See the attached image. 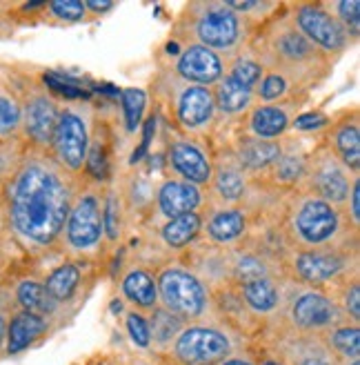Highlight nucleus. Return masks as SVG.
<instances>
[{"label":"nucleus","instance_id":"obj_35","mask_svg":"<svg viewBox=\"0 0 360 365\" xmlns=\"http://www.w3.org/2000/svg\"><path fill=\"white\" fill-rule=\"evenodd\" d=\"M102 232L110 241H118L122 232V203L114 190L102 194Z\"/></svg>","mask_w":360,"mask_h":365},{"label":"nucleus","instance_id":"obj_7","mask_svg":"<svg viewBox=\"0 0 360 365\" xmlns=\"http://www.w3.org/2000/svg\"><path fill=\"white\" fill-rule=\"evenodd\" d=\"M356 178L358 174H351L325 145L312 158H307V174L302 182L314 194V198L340 207L347 203Z\"/></svg>","mask_w":360,"mask_h":365},{"label":"nucleus","instance_id":"obj_41","mask_svg":"<svg viewBox=\"0 0 360 365\" xmlns=\"http://www.w3.org/2000/svg\"><path fill=\"white\" fill-rule=\"evenodd\" d=\"M127 332L132 336V341L140 348H149L152 345V334H149V323L147 319L138 314V312H129L127 314Z\"/></svg>","mask_w":360,"mask_h":365},{"label":"nucleus","instance_id":"obj_24","mask_svg":"<svg viewBox=\"0 0 360 365\" xmlns=\"http://www.w3.org/2000/svg\"><path fill=\"white\" fill-rule=\"evenodd\" d=\"M122 294L127 297L136 307L140 309H156L158 305V287L156 279L147 269L134 267L122 277Z\"/></svg>","mask_w":360,"mask_h":365},{"label":"nucleus","instance_id":"obj_44","mask_svg":"<svg viewBox=\"0 0 360 365\" xmlns=\"http://www.w3.org/2000/svg\"><path fill=\"white\" fill-rule=\"evenodd\" d=\"M347 203H349V218H351V225H354V230H358V223H360V178L354 180Z\"/></svg>","mask_w":360,"mask_h":365},{"label":"nucleus","instance_id":"obj_34","mask_svg":"<svg viewBox=\"0 0 360 365\" xmlns=\"http://www.w3.org/2000/svg\"><path fill=\"white\" fill-rule=\"evenodd\" d=\"M263 74H265V65L258 61V56H251V53H238V56L231 61L227 76H231L236 83H240L245 89L254 91L256 85L260 83Z\"/></svg>","mask_w":360,"mask_h":365},{"label":"nucleus","instance_id":"obj_33","mask_svg":"<svg viewBox=\"0 0 360 365\" xmlns=\"http://www.w3.org/2000/svg\"><path fill=\"white\" fill-rule=\"evenodd\" d=\"M292 78L290 74H285L280 69H272V67H265V74L260 78V83L256 85V96L263 103H282L287 96L292 94Z\"/></svg>","mask_w":360,"mask_h":365},{"label":"nucleus","instance_id":"obj_21","mask_svg":"<svg viewBox=\"0 0 360 365\" xmlns=\"http://www.w3.org/2000/svg\"><path fill=\"white\" fill-rule=\"evenodd\" d=\"M282 152V145L278 140H265V138H243L236 148V160L238 165L249 172H267L274 165L276 158Z\"/></svg>","mask_w":360,"mask_h":365},{"label":"nucleus","instance_id":"obj_20","mask_svg":"<svg viewBox=\"0 0 360 365\" xmlns=\"http://www.w3.org/2000/svg\"><path fill=\"white\" fill-rule=\"evenodd\" d=\"M213 194L223 203H238L247 194V172L238 165L236 156L221 160L211 172Z\"/></svg>","mask_w":360,"mask_h":365},{"label":"nucleus","instance_id":"obj_42","mask_svg":"<svg viewBox=\"0 0 360 365\" xmlns=\"http://www.w3.org/2000/svg\"><path fill=\"white\" fill-rule=\"evenodd\" d=\"M296 365H336L332 354L322 348H305L298 359H294Z\"/></svg>","mask_w":360,"mask_h":365},{"label":"nucleus","instance_id":"obj_50","mask_svg":"<svg viewBox=\"0 0 360 365\" xmlns=\"http://www.w3.org/2000/svg\"><path fill=\"white\" fill-rule=\"evenodd\" d=\"M351 365H360V363H358V359H354V361H351Z\"/></svg>","mask_w":360,"mask_h":365},{"label":"nucleus","instance_id":"obj_13","mask_svg":"<svg viewBox=\"0 0 360 365\" xmlns=\"http://www.w3.org/2000/svg\"><path fill=\"white\" fill-rule=\"evenodd\" d=\"M167 163L178 176H183L185 182H191L196 187L209 185L211 182L213 163L198 140L176 138L174 143H169Z\"/></svg>","mask_w":360,"mask_h":365},{"label":"nucleus","instance_id":"obj_9","mask_svg":"<svg viewBox=\"0 0 360 365\" xmlns=\"http://www.w3.org/2000/svg\"><path fill=\"white\" fill-rule=\"evenodd\" d=\"M290 18L305 38L320 51L340 53L351 43V36L336 21L325 3H298Z\"/></svg>","mask_w":360,"mask_h":365},{"label":"nucleus","instance_id":"obj_2","mask_svg":"<svg viewBox=\"0 0 360 365\" xmlns=\"http://www.w3.org/2000/svg\"><path fill=\"white\" fill-rule=\"evenodd\" d=\"M185 29L196 45L211 51H233L245 41V18L231 11L227 3H194L185 14Z\"/></svg>","mask_w":360,"mask_h":365},{"label":"nucleus","instance_id":"obj_23","mask_svg":"<svg viewBox=\"0 0 360 365\" xmlns=\"http://www.w3.org/2000/svg\"><path fill=\"white\" fill-rule=\"evenodd\" d=\"M47 330V319L45 317H36L29 312H16L11 317V321L7 323V352L9 354H18L23 352L25 348L43 336Z\"/></svg>","mask_w":360,"mask_h":365},{"label":"nucleus","instance_id":"obj_36","mask_svg":"<svg viewBox=\"0 0 360 365\" xmlns=\"http://www.w3.org/2000/svg\"><path fill=\"white\" fill-rule=\"evenodd\" d=\"M149 323V334L154 341L158 343H167L171 341L174 336H178L180 332H183V319H178L176 314H171L169 309L160 307L154 312L152 321Z\"/></svg>","mask_w":360,"mask_h":365},{"label":"nucleus","instance_id":"obj_18","mask_svg":"<svg viewBox=\"0 0 360 365\" xmlns=\"http://www.w3.org/2000/svg\"><path fill=\"white\" fill-rule=\"evenodd\" d=\"M158 210L163 216L167 218H176V216H183L189 212H196L203 203V192L201 187L191 185V182L185 180H165L163 187L158 190Z\"/></svg>","mask_w":360,"mask_h":365},{"label":"nucleus","instance_id":"obj_27","mask_svg":"<svg viewBox=\"0 0 360 365\" xmlns=\"http://www.w3.org/2000/svg\"><path fill=\"white\" fill-rule=\"evenodd\" d=\"M203 230V216L198 212H189L183 216L169 218L165 227L160 230V239L171 250H183L196 241V236Z\"/></svg>","mask_w":360,"mask_h":365},{"label":"nucleus","instance_id":"obj_49","mask_svg":"<svg viewBox=\"0 0 360 365\" xmlns=\"http://www.w3.org/2000/svg\"><path fill=\"white\" fill-rule=\"evenodd\" d=\"M265 365H280V363H276V361H267Z\"/></svg>","mask_w":360,"mask_h":365},{"label":"nucleus","instance_id":"obj_16","mask_svg":"<svg viewBox=\"0 0 360 365\" xmlns=\"http://www.w3.org/2000/svg\"><path fill=\"white\" fill-rule=\"evenodd\" d=\"M213 114H216V105H213L211 87L187 85L180 91V96L176 101V116L187 132H203L213 120Z\"/></svg>","mask_w":360,"mask_h":365},{"label":"nucleus","instance_id":"obj_38","mask_svg":"<svg viewBox=\"0 0 360 365\" xmlns=\"http://www.w3.org/2000/svg\"><path fill=\"white\" fill-rule=\"evenodd\" d=\"M122 109H125V120H127V130L134 132L140 125L142 112H145V91L136 87H125L120 89Z\"/></svg>","mask_w":360,"mask_h":365},{"label":"nucleus","instance_id":"obj_10","mask_svg":"<svg viewBox=\"0 0 360 365\" xmlns=\"http://www.w3.org/2000/svg\"><path fill=\"white\" fill-rule=\"evenodd\" d=\"M231 352L229 339L213 327H187L178 334L174 354L185 365H209L223 361Z\"/></svg>","mask_w":360,"mask_h":365},{"label":"nucleus","instance_id":"obj_22","mask_svg":"<svg viewBox=\"0 0 360 365\" xmlns=\"http://www.w3.org/2000/svg\"><path fill=\"white\" fill-rule=\"evenodd\" d=\"M247 232V216L240 207H221L211 212L207 221V236L218 245L240 241Z\"/></svg>","mask_w":360,"mask_h":365},{"label":"nucleus","instance_id":"obj_3","mask_svg":"<svg viewBox=\"0 0 360 365\" xmlns=\"http://www.w3.org/2000/svg\"><path fill=\"white\" fill-rule=\"evenodd\" d=\"M89 123H92V114L85 105H67L60 109L49 154L67 174H78L85 168L89 140H92Z\"/></svg>","mask_w":360,"mask_h":365},{"label":"nucleus","instance_id":"obj_48","mask_svg":"<svg viewBox=\"0 0 360 365\" xmlns=\"http://www.w3.org/2000/svg\"><path fill=\"white\" fill-rule=\"evenodd\" d=\"M223 365H251L249 361H243V359H229V361H225Z\"/></svg>","mask_w":360,"mask_h":365},{"label":"nucleus","instance_id":"obj_1","mask_svg":"<svg viewBox=\"0 0 360 365\" xmlns=\"http://www.w3.org/2000/svg\"><path fill=\"white\" fill-rule=\"evenodd\" d=\"M74 198L71 174L49 152L31 148L7 178L11 230L27 247L45 250L63 236Z\"/></svg>","mask_w":360,"mask_h":365},{"label":"nucleus","instance_id":"obj_11","mask_svg":"<svg viewBox=\"0 0 360 365\" xmlns=\"http://www.w3.org/2000/svg\"><path fill=\"white\" fill-rule=\"evenodd\" d=\"M23 103V123L21 130L29 138L33 150L49 152V145L53 138V130L60 116V107L45 91H31V94L21 101Z\"/></svg>","mask_w":360,"mask_h":365},{"label":"nucleus","instance_id":"obj_4","mask_svg":"<svg viewBox=\"0 0 360 365\" xmlns=\"http://www.w3.org/2000/svg\"><path fill=\"white\" fill-rule=\"evenodd\" d=\"M267 51H256L258 61L265 67L280 69V71H296L305 67H314L322 61V51L316 49L305 36L298 31V27L292 23H278L272 34L265 41Z\"/></svg>","mask_w":360,"mask_h":365},{"label":"nucleus","instance_id":"obj_46","mask_svg":"<svg viewBox=\"0 0 360 365\" xmlns=\"http://www.w3.org/2000/svg\"><path fill=\"white\" fill-rule=\"evenodd\" d=\"M116 7V3H107V0H87L85 3V9L87 11H94V14H105V11H112Z\"/></svg>","mask_w":360,"mask_h":365},{"label":"nucleus","instance_id":"obj_6","mask_svg":"<svg viewBox=\"0 0 360 365\" xmlns=\"http://www.w3.org/2000/svg\"><path fill=\"white\" fill-rule=\"evenodd\" d=\"M156 287L163 307L178 319H198L209 305V294L203 281L185 267L163 269L156 279Z\"/></svg>","mask_w":360,"mask_h":365},{"label":"nucleus","instance_id":"obj_47","mask_svg":"<svg viewBox=\"0 0 360 365\" xmlns=\"http://www.w3.org/2000/svg\"><path fill=\"white\" fill-rule=\"evenodd\" d=\"M5 339H7V321H5L3 314H0V348H3Z\"/></svg>","mask_w":360,"mask_h":365},{"label":"nucleus","instance_id":"obj_29","mask_svg":"<svg viewBox=\"0 0 360 365\" xmlns=\"http://www.w3.org/2000/svg\"><path fill=\"white\" fill-rule=\"evenodd\" d=\"M229 269H231V279L236 281L238 285L274 277L272 265H269L267 257L260 252H240V254H236Z\"/></svg>","mask_w":360,"mask_h":365},{"label":"nucleus","instance_id":"obj_32","mask_svg":"<svg viewBox=\"0 0 360 365\" xmlns=\"http://www.w3.org/2000/svg\"><path fill=\"white\" fill-rule=\"evenodd\" d=\"M23 103L11 89L0 85V140H11L21 132Z\"/></svg>","mask_w":360,"mask_h":365},{"label":"nucleus","instance_id":"obj_31","mask_svg":"<svg viewBox=\"0 0 360 365\" xmlns=\"http://www.w3.org/2000/svg\"><path fill=\"white\" fill-rule=\"evenodd\" d=\"M269 172H272L278 185H285V187L298 185V182L305 180V174H307V158L300 152L282 148L280 156L276 158L274 165L269 168Z\"/></svg>","mask_w":360,"mask_h":365},{"label":"nucleus","instance_id":"obj_25","mask_svg":"<svg viewBox=\"0 0 360 365\" xmlns=\"http://www.w3.org/2000/svg\"><path fill=\"white\" fill-rule=\"evenodd\" d=\"M211 94H213L216 109H221V112L227 116H238V114L247 112L251 107V101H254V91L245 89L231 76H223L211 89Z\"/></svg>","mask_w":360,"mask_h":365},{"label":"nucleus","instance_id":"obj_39","mask_svg":"<svg viewBox=\"0 0 360 365\" xmlns=\"http://www.w3.org/2000/svg\"><path fill=\"white\" fill-rule=\"evenodd\" d=\"M325 7L334 14L336 21L347 29L351 38L358 36L360 29V3L358 0H343V3H325Z\"/></svg>","mask_w":360,"mask_h":365},{"label":"nucleus","instance_id":"obj_30","mask_svg":"<svg viewBox=\"0 0 360 365\" xmlns=\"http://www.w3.org/2000/svg\"><path fill=\"white\" fill-rule=\"evenodd\" d=\"M43 285L53 301L65 303L76 294V289L80 285V267L76 263H63L49 274Z\"/></svg>","mask_w":360,"mask_h":365},{"label":"nucleus","instance_id":"obj_8","mask_svg":"<svg viewBox=\"0 0 360 365\" xmlns=\"http://www.w3.org/2000/svg\"><path fill=\"white\" fill-rule=\"evenodd\" d=\"M343 232L340 210L320 198H307L298 205L294 214V234L307 250L332 247Z\"/></svg>","mask_w":360,"mask_h":365},{"label":"nucleus","instance_id":"obj_28","mask_svg":"<svg viewBox=\"0 0 360 365\" xmlns=\"http://www.w3.org/2000/svg\"><path fill=\"white\" fill-rule=\"evenodd\" d=\"M16 301L18 305L23 307V312L36 314V317H49L53 309H56V301H53L47 289L41 281H33V279H25L18 283L16 287Z\"/></svg>","mask_w":360,"mask_h":365},{"label":"nucleus","instance_id":"obj_5","mask_svg":"<svg viewBox=\"0 0 360 365\" xmlns=\"http://www.w3.org/2000/svg\"><path fill=\"white\" fill-rule=\"evenodd\" d=\"M65 243L76 254H94L102 239V194L100 187H89L76 194L65 223Z\"/></svg>","mask_w":360,"mask_h":365},{"label":"nucleus","instance_id":"obj_14","mask_svg":"<svg viewBox=\"0 0 360 365\" xmlns=\"http://www.w3.org/2000/svg\"><path fill=\"white\" fill-rule=\"evenodd\" d=\"M176 74L189 85L209 87L225 76V63L221 53H216L203 45L189 43L176 61Z\"/></svg>","mask_w":360,"mask_h":365},{"label":"nucleus","instance_id":"obj_12","mask_svg":"<svg viewBox=\"0 0 360 365\" xmlns=\"http://www.w3.org/2000/svg\"><path fill=\"white\" fill-rule=\"evenodd\" d=\"M349 265V254L338 247H318V250H300L294 254L292 267L294 274L309 285H322L340 277Z\"/></svg>","mask_w":360,"mask_h":365},{"label":"nucleus","instance_id":"obj_45","mask_svg":"<svg viewBox=\"0 0 360 365\" xmlns=\"http://www.w3.org/2000/svg\"><path fill=\"white\" fill-rule=\"evenodd\" d=\"M296 130H302V132H309V130H318V127L327 125V116L325 114H307V116H298L294 120Z\"/></svg>","mask_w":360,"mask_h":365},{"label":"nucleus","instance_id":"obj_15","mask_svg":"<svg viewBox=\"0 0 360 365\" xmlns=\"http://www.w3.org/2000/svg\"><path fill=\"white\" fill-rule=\"evenodd\" d=\"M343 319L340 307L320 292H305L292 305V321L300 330H327Z\"/></svg>","mask_w":360,"mask_h":365},{"label":"nucleus","instance_id":"obj_19","mask_svg":"<svg viewBox=\"0 0 360 365\" xmlns=\"http://www.w3.org/2000/svg\"><path fill=\"white\" fill-rule=\"evenodd\" d=\"M327 148L334 152V156L343 163L351 174H358V168H360V125H358L356 114L351 120L345 118L338 125H334Z\"/></svg>","mask_w":360,"mask_h":365},{"label":"nucleus","instance_id":"obj_43","mask_svg":"<svg viewBox=\"0 0 360 365\" xmlns=\"http://www.w3.org/2000/svg\"><path fill=\"white\" fill-rule=\"evenodd\" d=\"M343 305H345V312L354 319V323H358V321H360V283H358V281H354V283L345 289Z\"/></svg>","mask_w":360,"mask_h":365},{"label":"nucleus","instance_id":"obj_17","mask_svg":"<svg viewBox=\"0 0 360 365\" xmlns=\"http://www.w3.org/2000/svg\"><path fill=\"white\" fill-rule=\"evenodd\" d=\"M294 109L298 112V105L294 101H282L276 105L263 103L251 109L249 114V132L254 138L274 140L287 132V127L294 120Z\"/></svg>","mask_w":360,"mask_h":365},{"label":"nucleus","instance_id":"obj_37","mask_svg":"<svg viewBox=\"0 0 360 365\" xmlns=\"http://www.w3.org/2000/svg\"><path fill=\"white\" fill-rule=\"evenodd\" d=\"M329 345L332 350L338 352L345 359H358L360 354V332L356 325H345V327H336V330L329 334Z\"/></svg>","mask_w":360,"mask_h":365},{"label":"nucleus","instance_id":"obj_26","mask_svg":"<svg viewBox=\"0 0 360 365\" xmlns=\"http://www.w3.org/2000/svg\"><path fill=\"white\" fill-rule=\"evenodd\" d=\"M240 299L249 309L258 314H269L280 305V287L274 277L258 279L240 285Z\"/></svg>","mask_w":360,"mask_h":365},{"label":"nucleus","instance_id":"obj_40","mask_svg":"<svg viewBox=\"0 0 360 365\" xmlns=\"http://www.w3.org/2000/svg\"><path fill=\"white\" fill-rule=\"evenodd\" d=\"M45 9H49L51 16H56L58 21H65V23H78L87 14L85 3H80V0H58V3H47Z\"/></svg>","mask_w":360,"mask_h":365}]
</instances>
